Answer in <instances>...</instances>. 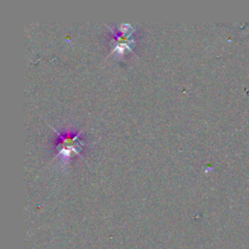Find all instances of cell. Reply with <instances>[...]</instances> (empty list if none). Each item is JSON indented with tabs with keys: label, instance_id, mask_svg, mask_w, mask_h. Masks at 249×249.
I'll list each match as a JSON object with an SVG mask.
<instances>
[{
	"label": "cell",
	"instance_id": "cell-2",
	"mask_svg": "<svg viewBox=\"0 0 249 249\" xmlns=\"http://www.w3.org/2000/svg\"><path fill=\"white\" fill-rule=\"evenodd\" d=\"M110 30L115 42L114 51L122 53L125 50L131 49L133 43V39L131 38L133 33L132 25L122 23L119 26H110Z\"/></svg>",
	"mask_w": 249,
	"mask_h": 249
},
{
	"label": "cell",
	"instance_id": "cell-1",
	"mask_svg": "<svg viewBox=\"0 0 249 249\" xmlns=\"http://www.w3.org/2000/svg\"><path fill=\"white\" fill-rule=\"evenodd\" d=\"M53 131L57 136L55 141L56 157L60 158L61 161L68 163L73 153L80 156V150L85 144L81 138L82 131H77L74 128H62L60 130L53 128Z\"/></svg>",
	"mask_w": 249,
	"mask_h": 249
}]
</instances>
